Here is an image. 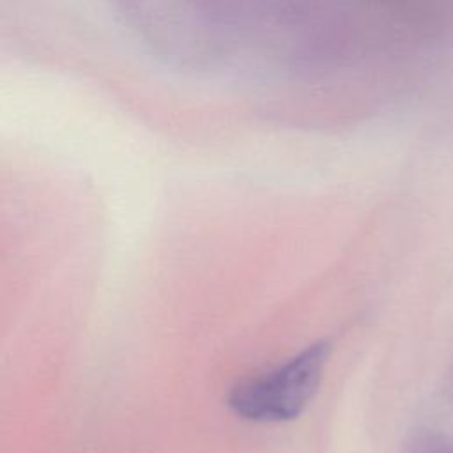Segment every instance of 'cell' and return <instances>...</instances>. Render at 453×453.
<instances>
[{
  "instance_id": "2",
  "label": "cell",
  "mask_w": 453,
  "mask_h": 453,
  "mask_svg": "<svg viewBox=\"0 0 453 453\" xmlns=\"http://www.w3.org/2000/svg\"><path fill=\"white\" fill-rule=\"evenodd\" d=\"M402 453H453V442L437 430L419 428L407 437Z\"/></svg>"
},
{
  "instance_id": "1",
  "label": "cell",
  "mask_w": 453,
  "mask_h": 453,
  "mask_svg": "<svg viewBox=\"0 0 453 453\" xmlns=\"http://www.w3.org/2000/svg\"><path fill=\"white\" fill-rule=\"evenodd\" d=\"M331 354L327 340H317L278 368L232 386L226 403L241 419L281 423L296 419L319 391Z\"/></svg>"
}]
</instances>
